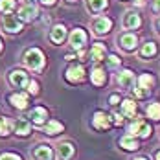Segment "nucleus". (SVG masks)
I'll return each instance as SVG.
<instances>
[{
	"label": "nucleus",
	"instance_id": "1",
	"mask_svg": "<svg viewBox=\"0 0 160 160\" xmlns=\"http://www.w3.org/2000/svg\"><path fill=\"white\" fill-rule=\"evenodd\" d=\"M151 132H153L151 125H149L145 120H142V118H134V120H131V123L127 125V134L134 136V138H140V140L149 138Z\"/></svg>",
	"mask_w": 160,
	"mask_h": 160
},
{
	"label": "nucleus",
	"instance_id": "2",
	"mask_svg": "<svg viewBox=\"0 0 160 160\" xmlns=\"http://www.w3.org/2000/svg\"><path fill=\"white\" fill-rule=\"evenodd\" d=\"M24 64L30 68V70H35V72H41L42 70V66H44V53L41 52L39 48H30L26 50V53H24Z\"/></svg>",
	"mask_w": 160,
	"mask_h": 160
},
{
	"label": "nucleus",
	"instance_id": "3",
	"mask_svg": "<svg viewBox=\"0 0 160 160\" xmlns=\"http://www.w3.org/2000/svg\"><path fill=\"white\" fill-rule=\"evenodd\" d=\"M55 157L57 160H74L76 157V144L70 140H63L55 145Z\"/></svg>",
	"mask_w": 160,
	"mask_h": 160
},
{
	"label": "nucleus",
	"instance_id": "4",
	"mask_svg": "<svg viewBox=\"0 0 160 160\" xmlns=\"http://www.w3.org/2000/svg\"><path fill=\"white\" fill-rule=\"evenodd\" d=\"M32 158L33 160H53L55 158V151H53V147L50 144H39L33 147Z\"/></svg>",
	"mask_w": 160,
	"mask_h": 160
},
{
	"label": "nucleus",
	"instance_id": "5",
	"mask_svg": "<svg viewBox=\"0 0 160 160\" xmlns=\"http://www.w3.org/2000/svg\"><path fill=\"white\" fill-rule=\"evenodd\" d=\"M0 26L4 28V32H8V33H20L22 32V22L18 20V17L11 15V13L2 17Z\"/></svg>",
	"mask_w": 160,
	"mask_h": 160
},
{
	"label": "nucleus",
	"instance_id": "6",
	"mask_svg": "<svg viewBox=\"0 0 160 160\" xmlns=\"http://www.w3.org/2000/svg\"><path fill=\"white\" fill-rule=\"evenodd\" d=\"M112 125L111 122V116L109 114H105L103 111H98L94 112V116H92V127L99 131V132H103V131H109Z\"/></svg>",
	"mask_w": 160,
	"mask_h": 160
},
{
	"label": "nucleus",
	"instance_id": "7",
	"mask_svg": "<svg viewBox=\"0 0 160 160\" xmlns=\"http://www.w3.org/2000/svg\"><path fill=\"white\" fill-rule=\"evenodd\" d=\"M48 120H50L48 111H46L44 107H35V109H32L30 114H28V122L33 123V125H37V127H42Z\"/></svg>",
	"mask_w": 160,
	"mask_h": 160
},
{
	"label": "nucleus",
	"instance_id": "8",
	"mask_svg": "<svg viewBox=\"0 0 160 160\" xmlns=\"http://www.w3.org/2000/svg\"><path fill=\"white\" fill-rule=\"evenodd\" d=\"M112 30V20L109 17H96L92 20V32L96 35H107Z\"/></svg>",
	"mask_w": 160,
	"mask_h": 160
},
{
	"label": "nucleus",
	"instance_id": "9",
	"mask_svg": "<svg viewBox=\"0 0 160 160\" xmlns=\"http://www.w3.org/2000/svg\"><path fill=\"white\" fill-rule=\"evenodd\" d=\"M39 15V9H37V6L35 4H24V6H20L18 8V20L20 22H32L35 20Z\"/></svg>",
	"mask_w": 160,
	"mask_h": 160
},
{
	"label": "nucleus",
	"instance_id": "10",
	"mask_svg": "<svg viewBox=\"0 0 160 160\" xmlns=\"http://www.w3.org/2000/svg\"><path fill=\"white\" fill-rule=\"evenodd\" d=\"M118 44L125 50V52H134L136 46H138V37L131 32H125L118 37Z\"/></svg>",
	"mask_w": 160,
	"mask_h": 160
},
{
	"label": "nucleus",
	"instance_id": "11",
	"mask_svg": "<svg viewBox=\"0 0 160 160\" xmlns=\"http://www.w3.org/2000/svg\"><path fill=\"white\" fill-rule=\"evenodd\" d=\"M64 78H66L68 83L76 85V83H79V81L85 79V68H83L81 64H72V66H68V68H66Z\"/></svg>",
	"mask_w": 160,
	"mask_h": 160
},
{
	"label": "nucleus",
	"instance_id": "12",
	"mask_svg": "<svg viewBox=\"0 0 160 160\" xmlns=\"http://www.w3.org/2000/svg\"><path fill=\"white\" fill-rule=\"evenodd\" d=\"M85 44H87V33L83 32V28H74V32L70 33V46L76 52H79Z\"/></svg>",
	"mask_w": 160,
	"mask_h": 160
},
{
	"label": "nucleus",
	"instance_id": "13",
	"mask_svg": "<svg viewBox=\"0 0 160 160\" xmlns=\"http://www.w3.org/2000/svg\"><path fill=\"white\" fill-rule=\"evenodd\" d=\"M9 103H11V107L17 109V111H24L30 105V96L26 92H13L9 96Z\"/></svg>",
	"mask_w": 160,
	"mask_h": 160
},
{
	"label": "nucleus",
	"instance_id": "14",
	"mask_svg": "<svg viewBox=\"0 0 160 160\" xmlns=\"http://www.w3.org/2000/svg\"><path fill=\"white\" fill-rule=\"evenodd\" d=\"M8 81H9L13 87H17V88H24L26 83L30 81V78H28V74H26L24 70H11V72L8 74Z\"/></svg>",
	"mask_w": 160,
	"mask_h": 160
},
{
	"label": "nucleus",
	"instance_id": "15",
	"mask_svg": "<svg viewBox=\"0 0 160 160\" xmlns=\"http://www.w3.org/2000/svg\"><path fill=\"white\" fill-rule=\"evenodd\" d=\"M116 83L123 88V90H131L134 87V72L132 70H122L116 76Z\"/></svg>",
	"mask_w": 160,
	"mask_h": 160
},
{
	"label": "nucleus",
	"instance_id": "16",
	"mask_svg": "<svg viewBox=\"0 0 160 160\" xmlns=\"http://www.w3.org/2000/svg\"><path fill=\"white\" fill-rule=\"evenodd\" d=\"M42 127H44L42 131H44L46 136H59V134L64 132V125L59 122V120H55V118H50Z\"/></svg>",
	"mask_w": 160,
	"mask_h": 160
},
{
	"label": "nucleus",
	"instance_id": "17",
	"mask_svg": "<svg viewBox=\"0 0 160 160\" xmlns=\"http://www.w3.org/2000/svg\"><path fill=\"white\" fill-rule=\"evenodd\" d=\"M13 132L17 136H30L32 134V123L28 122V118H17L13 122Z\"/></svg>",
	"mask_w": 160,
	"mask_h": 160
},
{
	"label": "nucleus",
	"instance_id": "18",
	"mask_svg": "<svg viewBox=\"0 0 160 160\" xmlns=\"http://www.w3.org/2000/svg\"><path fill=\"white\" fill-rule=\"evenodd\" d=\"M122 24H123L125 30H138V28L142 26V18H140V15H138L136 11H127V13L123 15Z\"/></svg>",
	"mask_w": 160,
	"mask_h": 160
},
{
	"label": "nucleus",
	"instance_id": "19",
	"mask_svg": "<svg viewBox=\"0 0 160 160\" xmlns=\"http://www.w3.org/2000/svg\"><path fill=\"white\" fill-rule=\"evenodd\" d=\"M118 145H120L123 151H138V149H140L138 138H134V136H131V134H123V136L118 140Z\"/></svg>",
	"mask_w": 160,
	"mask_h": 160
},
{
	"label": "nucleus",
	"instance_id": "20",
	"mask_svg": "<svg viewBox=\"0 0 160 160\" xmlns=\"http://www.w3.org/2000/svg\"><path fill=\"white\" fill-rule=\"evenodd\" d=\"M64 39H66V28H64L63 24H55L50 30V41L53 44H63Z\"/></svg>",
	"mask_w": 160,
	"mask_h": 160
},
{
	"label": "nucleus",
	"instance_id": "21",
	"mask_svg": "<svg viewBox=\"0 0 160 160\" xmlns=\"http://www.w3.org/2000/svg\"><path fill=\"white\" fill-rule=\"evenodd\" d=\"M136 112H138V107L132 99H123L122 101V116L123 118H129V120H134L136 118Z\"/></svg>",
	"mask_w": 160,
	"mask_h": 160
},
{
	"label": "nucleus",
	"instance_id": "22",
	"mask_svg": "<svg viewBox=\"0 0 160 160\" xmlns=\"http://www.w3.org/2000/svg\"><path fill=\"white\" fill-rule=\"evenodd\" d=\"M90 83H92L94 87H103V85L107 83V74H105V70H103L101 66H96V68L90 72Z\"/></svg>",
	"mask_w": 160,
	"mask_h": 160
},
{
	"label": "nucleus",
	"instance_id": "23",
	"mask_svg": "<svg viewBox=\"0 0 160 160\" xmlns=\"http://www.w3.org/2000/svg\"><path fill=\"white\" fill-rule=\"evenodd\" d=\"M157 53H158V48H157V42H153V41L144 42V46L140 50V57H142V59H151V57H155Z\"/></svg>",
	"mask_w": 160,
	"mask_h": 160
},
{
	"label": "nucleus",
	"instance_id": "24",
	"mask_svg": "<svg viewBox=\"0 0 160 160\" xmlns=\"http://www.w3.org/2000/svg\"><path fill=\"white\" fill-rule=\"evenodd\" d=\"M90 59H92L94 63H99V61H103V59H105V44H101V42H96V44L90 48Z\"/></svg>",
	"mask_w": 160,
	"mask_h": 160
},
{
	"label": "nucleus",
	"instance_id": "25",
	"mask_svg": "<svg viewBox=\"0 0 160 160\" xmlns=\"http://www.w3.org/2000/svg\"><path fill=\"white\" fill-rule=\"evenodd\" d=\"M145 114H147L149 120H153V122H160V103L158 101L149 103L147 109H145Z\"/></svg>",
	"mask_w": 160,
	"mask_h": 160
},
{
	"label": "nucleus",
	"instance_id": "26",
	"mask_svg": "<svg viewBox=\"0 0 160 160\" xmlns=\"http://www.w3.org/2000/svg\"><path fill=\"white\" fill-rule=\"evenodd\" d=\"M109 6V0H87V8L92 13H99Z\"/></svg>",
	"mask_w": 160,
	"mask_h": 160
},
{
	"label": "nucleus",
	"instance_id": "27",
	"mask_svg": "<svg viewBox=\"0 0 160 160\" xmlns=\"http://www.w3.org/2000/svg\"><path fill=\"white\" fill-rule=\"evenodd\" d=\"M11 131H13V122L8 116H0V136L6 138V136H9Z\"/></svg>",
	"mask_w": 160,
	"mask_h": 160
},
{
	"label": "nucleus",
	"instance_id": "28",
	"mask_svg": "<svg viewBox=\"0 0 160 160\" xmlns=\"http://www.w3.org/2000/svg\"><path fill=\"white\" fill-rule=\"evenodd\" d=\"M136 87L145 88V90H151V88L155 87V78H153L151 74H142V76L138 78V85H136Z\"/></svg>",
	"mask_w": 160,
	"mask_h": 160
},
{
	"label": "nucleus",
	"instance_id": "29",
	"mask_svg": "<svg viewBox=\"0 0 160 160\" xmlns=\"http://www.w3.org/2000/svg\"><path fill=\"white\" fill-rule=\"evenodd\" d=\"M17 8V0H0V13L9 15Z\"/></svg>",
	"mask_w": 160,
	"mask_h": 160
},
{
	"label": "nucleus",
	"instance_id": "30",
	"mask_svg": "<svg viewBox=\"0 0 160 160\" xmlns=\"http://www.w3.org/2000/svg\"><path fill=\"white\" fill-rule=\"evenodd\" d=\"M26 90H28V94H32V96H37L39 94V83L35 79H30L26 83V87H24Z\"/></svg>",
	"mask_w": 160,
	"mask_h": 160
},
{
	"label": "nucleus",
	"instance_id": "31",
	"mask_svg": "<svg viewBox=\"0 0 160 160\" xmlns=\"http://www.w3.org/2000/svg\"><path fill=\"white\" fill-rule=\"evenodd\" d=\"M149 92H151V90H145V88H140V87H134V88H132V94H134L136 99H144V98H147Z\"/></svg>",
	"mask_w": 160,
	"mask_h": 160
},
{
	"label": "nucleus",
	"instance_id": "32",
	"mask_svg": "<svg viewBox=\"0 0 160 160\" xmlns=\"http://www.w3.org/2000/svg\"><path fill=\"white\" fill-rule=\"evenodd\" d=\"M111 122L114 125H123V122H125V118L122 116V112H112V118Z\"/></svg>",
	"mask_w": 160,
	"mask_h": 160
},
{
	"label": "nucleus",
	"instance_id": "33",
	"mask_svg": "<svg viewBox=\"0 0 160 160\" xmlns=\"http://www.w3.org/2000/svg\"><path fill=\"white\" fill-rule=\"evenodd\" d=\"M0 160H22V157L17 153H0Z\"/></svg>",
	"mask_w": 160,
	"mask_h": 160
},
{
	"label": "nucleus",
	"instance_id": "34",
	"mask_svg": "<svg viewBox=\"0 0 160 160\" xmlns=\"http://www.w3.org/2000/svg\"><path fill=\"white\" fill-rule=\"evenodd\" d=\"M120 63H122V59H120L116 53H111V55H109V64H111V66H118Z\"/></svg>",
	"mask_w": 160,
	"mask_h": 160
},
{
	"label": "nucleus",
	"instance_id": "35",
	"mask_svg": "<svg viewBox=\"0 0 160 160\" xmlns=\"http://www.w3.org/2000/svg\"><path fill=\"white\" fill-rule=\"evenodd\" d=\"M118 103H120V94H111L109 96V105L111 107H116Z\"/></svg>",
	"mask_w": 160,
	"mask_h": 160
},
{
	"label": "nucleus",
	"instance_id": "36",
	"mask_svg": "<svg viewBox=\"0 0 160 160\" xmlns=\"http://www.w3.org/2000/svg\"><path fill=\"white\" fill-rule=\"evenodd\" d=\"M153 9L157 13H160V0H153Z\"/></svg>",
	"mask_w": 160,
	"mask_h": 160
},
{
	"label": "nucleus",
	"instance_id": "37",
	"mask_svg": "<svg viewBox=\"0 0 160 160\" xmlns=\"http://www.w3.org/2000/svg\"><path fill=\"white\" fill-rule=\"evenodd\" d=\"M41 4H42V6H53L55 0H41Z\"/></svg>",
	"mask_w": 160,
	"mask_h": 160
},
{
	"label": "nucleus",
	"instance_id": "38",
	"mask_svg": "<svg viewBox=\"0 0 160 160\" xmlns=\"http://www.w3.org/2000/svg\"><path fill=\"white\" fill-rule=\"evenodd\" d=\"M132 160H149V158H147V157H134Z\"/></svg>",
	"mask_w": 160,
	"mask_h": 160
},
{
	"label": "nucleus",
	"instance_id": "39",
	"mask_svg": "<svg viewBox=\"0 0 160 160\" xmlns=\"http://www.w3.org/2000/svg\"><path fill=\"white\" fill-rule=\"evenodd\" d=\"M155 160H160V149L157 151V153H155Z\"/></svg>",
	"mask_w": 160,
	"mask_h": 160
},
{
	"label": "nucleus",
	"instance_id": "40",
	"mask_svg": "<svg viewBox=\"0 0 160 160\" xmlns=\"http://www.w3.org/2000/svg\"><path fill=\"white\" fill-rule=\"evenodd\" d=\"M157 28H158V32H160V17H158V20H157Z\"/></svg>",
	"mask_w": 160,
	"mask_h": 160
},
{
	"label": "nucleus",
	"instance_id": "41",
	"mask_svg": "<svg viewBox=\"0 0 160 160\" xmlns=\"http://www.w3.org/2000/svg\"><path fill=\"white\" fill-rule=\"evenodd\" d=\"M24 4H33V0H24Z\"/></svg>",
	"mask_w": 160,
	"mask_h": 160
},
{
	"label": "nucleus",
	"instance_id": "42",
	"mask_svg": "<svg viewBox=\"0 0 160 160\" xmlns=\"http://www.w3.org/2000/svg\"><path fill=\"white\" fill-rule=\"evenodd\" d=\"M2 48H4V44H2V39H0V52H2Z\"/></svg>",
	"mask_w": 160,
	"mask_h": 160
},
{
	"label": "nucleus",
	"instance_id": "43",
	"mask_svg": "<svg viewBox=\"0 0 160 160\" xmlns=\"http://www.w3.org/2000/svg\"><path fill=\"white\" fill-rule=\"evenodd\" d=\"M66 2H68V4H74V2H76V0H66Z\"/></svg>",
	"mask_w": 160,
	"mask_h": 160
},
{
	"label": "nucleus",
	"instance_id": "44",
	"mask_svg": "<svg viewBox=\"0 0 160 160\" xmlns=\"http://www.w3.org/2000/svg\"><path fill=\"white\" fill-rule=\"evenodd\" d=\"M122 2H129V0H122Z\"/></svg>",
	"mask_w": 160,
	"mask_h": 160
}]
</instances>
